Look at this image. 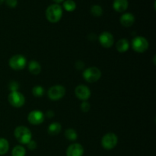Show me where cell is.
Listing matches in <instances>:
<instances>
[{
	"mask_svg": "<svg viewBox=\"0 0 156 156\" xmlns=\"http://www.w3.org/2000/svg\"><path fill=\"white\" fill-rule=\"evenodd\" d=\"M62 16V9L59 4H52L46 10V18L50 23H57Z\"/></svg>",
	"mask_w": 156,
	"mask_h": 156,
	"instance_id": "obj_1",
	"label": "cell"
},
{
	"mask_svg": "<svg viewBox=\"0 0 156 156\" xmlns=\"http://www.w3.org/2000/svg\"><path fill=\"white\" fill-rule=\"evenodd\" d=\"M14 136L20 143L27 145L32 140V133L30 129L25 126H18L14 130Z\"/></svg>",
	"mask_w": 156,
	"mask_h": 156,
	"instance_id": "obj_2",
	"label": "cell"
},
{
	"mask_svg": "<svg viewBox=\"0 0 156 156\" xmlns=\"http://www.w3.org/2000/svg\"><path fill=\"white\" fill-rule=\"evenodd\" d=\"M131 46L134 51L139 53H145L149 48V41L146 38L142 36H136L133 38L131 41Z\"/></svg>",
	"mask_w": 156,
	"mask_h": 156,
	"instance_id": "obj_3",
	"label": "cell"
},
{
	"mask_svg": "<svg viewBox=\"0 0 156 156\" xmlns=\"http://www.w3.org/2000/svg\"><path fill=\"white\" fill-rule=\"evenodd\" d=\"M82 76L87 82L94 83L101 77V71L98 67L91 66L84 70Z\"/></svg>",
	"mask_w": 156,
	"mask_h": 156,
	"instance_id": "obj_4",
	"label": "cell"
},
{
	"mask_svg": "<svg viewBox=\"0 0 156 156\" xmlns=\"http://www.w3.org/2000/svg\"><path fill=\"white\" fill-rule=\"evenodd\" d=\"M101 146L106 150L114 149L118 143L117 136L114 133H108L101 139Z\"/></svg>",
	"mask_w": 156,
	"mask_h": 156,
	"instance_id": "obj_5",
	"label": "cell"
},
{
	"mask_svg": "<svg viewBox=\"0 0 156 156\" xmlns=\"http://www.w3.org/2000/svg\"><path fill=\"white\" fill-rule=\"evenodd\" d=\"M27 62L26 58L23 55L16 54L9 59V65L12 69L14 70H21L25 68Z\"/></svg>",
	"mask_w": 156,
	"mask_h": 156,
	"instance_id": "obj_6",
	"label": "cell"
},
{
	"mask_svg": "<svg viewBox=\"0 0 156 156\" xmlns=\"http://www.w3.org/2000/svg\"><path fill=\"white\" fill-rule=\"evenodd\" d=\"M8 101L12 107L16 108H21L25 103V98L24 94L18 91H11L8 96Z\"/></svg>",
	"mask_w": 156,
	"mask_h": 156,
	"instance_id": "obj_7",
	"label": "cell"
},
{
	"mask_svg": "<svg viewBox=\"0 0 156 156\" xmlns=\"http://www.w3.org/2000/svg\"><path fill=\"white\" fill-rule=\"evenodd\" d=\"M66 88L62 85H56L50 87L47 91L49 98L52 101H58L65 96Z\"/></svg>",
	"mask_w": 156,
	"mask_h": 156,
	"instance_id": "obj_8",
	"label": "cell"
},
{
	"mask_svg": "<svg viewBox=\"0 0 156 156\" xmlns=\"http://www.w3.org/2000/svg\"><path fill=\"white\" fill-rule=\"evenodd\" d=\"M45 115L44 113L38 110L30 111L27 115V120L32 125H40L44 123Z\"/></svg>",
	"mask_w": 156,
	"mask_h": 156,
	"instance_id": "obj_9",
	"label": "cell"
},
{
	"mask_svg": "<svg viewBox=\"0 0 156 156\" xmlns=\"http://www.w3.org/2000/svg\"><path fill=\"white\" fill-rule=\"evenodd\" d=\"M98 41L104 48L109 49L114 45V37L110 32L104 31L98 36Z\"/></svg>",
	"mask_w": 156,
	"mask_h": 156,
	"instance_id": "obj_10",
	"label": "cell"
},
{
	"mask_svg": "<svg viewBox=\"0 0 156 156\" xmlns=\"http://www.w3.org/2000/svg\"><path fill=\"white\" fill-rule=\"evenodd\" d=\"M91 90L88 86L84 85H79L75 88V94L80 100L87 101L91 97Z\"/></svg>",
	"mask_w": 156,
	"mask_h": 156,
	"instance_id": "obj_11",
	"label": "cell"
},
{
	"mask_svg": "<svg viewBox=\"0 0 156 156\" xmlns=\"http://www.w3.org/2000/svg\"><path fill=\"white\" fill-rule=\"evenodd\" d=\"M84 148L80 143H73L66 149V156H82Z\"/></svg>",
	"mask_w": 156,
	"mask_h": 156,
	"instance_id": "obj_12",
	"label": "cell"
},
{
	"mask_svg": "<svg viewBox=\"0 0 156 156\" xmlns=\"http://www.w3.org/2000/svg\"><path fill=\"white\" fill-rule=\"evenodd\" d=\"M120 22L123 27H131L135 22V17L131 13H124L120 17Z\"/></svg>",
	"mask_w": 156,
	"mask_h": 156,
	"instance_id": "obj_13",
	"label": "cell"
},
{
	"mask_svg": "<svg viewBox=\"0 0 156 156\" xmlns=\"http://www.w3.org/2000/svg\"><path fill=\"white\" fill-rule=\"evenodd\" d=\"M129 2L128 0H114L113 2V8L117 12H124L127 9Z\"/></svg>",
	"mask_w": 156,
	"mask_h": 156,
	"instance_id": "obj_14",
	"label": "cell"
},
{
	"mask_svg": "<svg viewBox=\"0 0 156 156\" xmlns=\"http://www.w3.org/2000/svg\"><path fill=\"white\" fill-rule=\"evenodd\" d=\"M116 48H117V51L120 52V53H125L129 48V41L125 38L119 40L116 44Z\"/></svg>",
	"mask_w": 156,
	"mask_h": 156,
	"instance_id": "obj_15",
	"label": "cell"
},
{
	"mask_svg": "<svg viewBox=\"0 0 156 156\" xmlns=\"http://www.w3.org/2000/svg\"><path fill=\"white\" fill-rule=\"evenodd\" d=\"M28 70L32 75H38L41 72V66L37 61L30 60L28 63Z\"/></svg>",
	"mask_w": 156,
	"mask_h": 156,
	"instance_id": "obj_16",
	"label": "cell"
},
{
	"mask_svg": "<svg viewBox=\"0 0 156 156\" xmlns=\"http://www.w3.org/2000/svg\"><path fill=\"white\" fill-rule=\"evenodd\" d=\"M61 130H62V126H61L60 123H57V122H54V123H52L48 126L47 132L50 135L56 136L61 132Z\"/></svg>",
	"mask_w": 156,
	"mask_h": 156,
	"instance_id": "obj_17",
	"label": "cell"
},
{
	"mask_svg": "<svg viewBox=\"0 0 156 156\" xmlns=\"http://www.w3.org/2000/svg\"><path fill=\"white\" fill-rule=\"evenodd\" d=\"M9 150V143L6 139L0 138V155H5Z\"/></svg>",
	"mask_w": 156,
	"mask_h": 156,
	"instance_id": "obj_18",
	"label": "cell"
},
{
	"mask_svg": "<svg viewBox=\"0 0 156 156\" xmlns=\"http://www.w3.org/2000/svg\"><path fill=\"white\" fill-rule=\"evenodd\" d=\"M65 137L69 141H76L78 138L77 132L74 129L69 128L65 131Z\"/></svg>",
	"mask_w": 156,
	"mask_h": 156,
	"instance_id": "obj_19",
	"label": "cell"
},
{
	"mask_svg": "<svg viewBox=\"0 0 156 156\" xmlns=\"http://www.w3.org/2000/svg\"><path fill=\"white\" fill-rule=\"evenodd\" d=\"M63 8L66 12H73L76 9V2L74 0H66L63 2Z\"/></svg>",
	"mask_w": 156,
	"mask_h": 156,
	"instance_id": "obj_20",
	"label": "cell"
},
{
	"mask_svg": "<svg viewBox=\"0 0 156 156\" xmlns=\"http://www.w3.org/2000/svg\"><path fill=\"white\" fill-rule=\"evenodd\" d=\"M26 150L24 146H16L13 148L12 151V156H25Z\"/></svg>",
	"mask_w": 156,
	"mask_h": 156,
	"instance_id": "obj_21",
	"label": "cell"
},
{
	"mask_svg": "<svg viewBox=\"0 0 156 156\" xmlns=\"http://www.w3.org/2000/svg\"><path fill=\"white\" fill-rule=\"evenodd\" d=\"M45 94V90L41 85H36L32 88V94L36 98H41Z\"/></svg>",
	"mask_w": 156,
	"mask_h": 156,
	"instance_id": "obj_22",
	"label": "cell"
},
{
	"mask_svg": "<svg viewBox=\"0 0 156 156\" xmlns=\"http://www.w3.org/2000/svg\"><path fill=\"white\" fill-rule=\"evenodd\" d=\"M91 14L94 17H101L103 15V9L101 6L98 5H94L91 6Z\"/></svg>",
	"mask_w": 156,
	"mask_h": 156,
	"instance_id": "obj_23",
	"label": "cell"
},
{
	"mask_svg": "<svg viewBox=\"0 0 156 156\" xmlns=\"http://www.w3.org/2000/svg\"><path fill=\"white\" fill-rule=\"evenodd\" d=\"M80 108H81V110H82V111L86 113L90 111V109H91V105H90V104L88 103V101H83L82 104H81Z\"/></svg>",
	"mask_w": 156,
	"mask_h": 156,
	"instance_id": "obj_24",
	"label": "cell"
},
{
	"mask_svg": "<svg viewBox=\"0 0 156 156\" xmlns=\"http://www.w3.org/2000/svg\"><path fill=\"white\" fill-rule=\"evenodd\" d=\"M9 88L11 91H18V88H19V84L18 83L15 81H12L9 83Z\"/></svg>",
	"mask_w": 156,
	"mask_h": 156,
	"instance_id": "obj_25",
	"label": "cell"
},
{
	"mask_svg": "<svg viewBox=\"0 0 156 156\" xmlns=\"http://www.w3.org/2000/svg\"><path fill=\"white\" fill-rule=\"evenodd\" d=\"M5 4L9 8H15L18 5V0H5Z\"/></svg>",
	"mask_w": 156,
	"mask_h": 156,
	"instance_id": "obj_26",
	"label": "cell"
},
{
	"mask_svg": "<svg viewBox=\"0 0 156 156\" xmlns=\"http://www.w3.org/2000/svg\"><path fill=\"white\" fill-rule=\"evenodd\" d=\"M27 146L30 150H34V149H37V143L35 141H34V140H30V141L27 144Z\"/></svg>",
	"mask_w": 156,
	"mask_h": 156,
	"instance_id": "obj_27",
	"label": "cell"
},
{
	"mask_svg": "<svg viewBox=\"0 0 156 156\" xmlns=\"http://www.w3.org/2000/svg\"><path fill=\"white\" fill-rule=\"evenodd\" d=\"M76 68L77 69H82L84 68V66H85V64H84V62H82V61H78V62H76Z\"/></svg>",
	"mask_w": 156,
	"mask_h": 156,
	"instance_id": "obj_28",
	"label": "cell"
},
{
	"mask_svg": "<svg viewBox=\"0 0 156 156\" xmlns=\"http://www.w3.org/2000/svg\"><path fill=\"white\" fill-rule=\"evenodd\" d=\"M46 116L48 118H52V117H54V112L53 111H48L47 112V114H46Z\"/></svg>",
	"mask_w": 156,
	"mask_h": 156,
	"instance_id": "obj_29",
	"label": "cell"
},
{
	"mask_svg": "<svg viewBox=\"0 0 156 156\" xmlns=\"http://www.w3.org/2000/svg\"><path fill=\"white\" fill-rule=\"evenodd\" d=\"M54 2H56V4H59V3L60 2H63L64 0H53Z\"/></svg>",
	"mask_w": 156,
	"mask_h": 156,
	"instance_id": "obj_30",
	"label": "cell"
},
{
	"mask_svg": "<svg viewBox=\"0 0 156 156\" xmlns=\"http://www.w3.org/2000/svg\"><path fill=\"white\" fill-rule=\"evenodd\" d=\"M4 1H5V0H0V5H1L2 4L3 2H4Z\"/></svg>",
	"mask_w": 156,
	"mask_h": 156,
	"instance_id": "obj_31",
	"label": "cell"
}]
</instances>
